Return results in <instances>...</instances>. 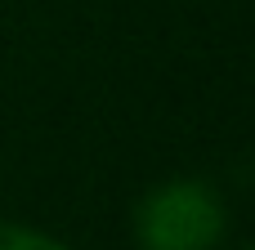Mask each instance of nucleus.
Masks as SVG:
<instances>
[{
    "label": "nucleus",
    "instance_id": "obj_1",
    "mask_svg": "<svg viewBox=\"0 0 255 250\" xmlns=\"http://www.w3.org/2000/svg\"><path fill=\"white\" fill-rule=\"evenodd\" d=\"M134 233L143 250H211L224 233V206L206 183L175 179L143 197Z\"/></svg>",
    "mask_w": 255,
    "mask_h": 250
},
{
    "label": "nucleus",
    "instance_id": "obj_2",
    "mask_svg": "<svg viewBox=\"0 0 255 250\" xmlns=\"http://www.w3.org/2000/svg\"><path fill=\"white\" fill-rule=\"evenodd\" d=\"M0 250H67L63 242L36 233V228H18V224H0Z\"/></svg>",
    "mask_w": 255,
    "mask_h": 250
}]
</instances>
